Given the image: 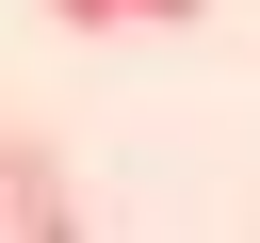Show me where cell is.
<instances>
[{
    "label": "cell",
    "instance_id": "cell-1",
    "mask_svg": "<svg viewBox=\"0 0 260 243\" xmlns=\"http://www.w3.org/2000/svg\"><path fill=\"white\" fill-rule=\"evenodd\" d=\"M0 227H81V178H65V146H49V130H16V146H0Z\"/></svg>",
    "mask_w": 260,
    "mask_h": 243
},
{
    "label": "cell",
    "instance_id": "cell-2",
    "mask_svg": "<svg viewBox=\"0 0 260 243\" xmlns=\"http://www.w3.org/2000/svg\"><path fill=\"white\" fill-rule=\"evenodd\" d=\"M49 16H81V32H146V0H49Z\"/></svg>",
    "mask_w": 260,
    "mask_h": 243
}]
</instances>
